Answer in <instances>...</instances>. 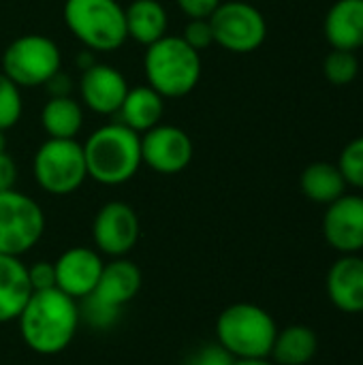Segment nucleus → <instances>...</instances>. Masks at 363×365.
<instances>
[{"label": "nucleus", "instance_id": "obj_1", "mask_svg": "<svg viewBox=\"0 0 363 365\" xmlns=\"http://www.w3.org/2000/svg\"><path fill=\"white\" fill-rule=\"evenodd\" d=\"M24 344L36 355H58L75 338L79 327V304L60 289L36 291L17 317Z\"/></svg>", "mask_w": 363, "mask_h": 365}, {"label": "nucleus", "instance_id": "obj_2", "mask_svg": "<svg viewBox=\"0 0 363 365\" xmlns=\"http://www.w3.org/2000/svg\"><path fill=\"white\" fill-rule=\"evenodd\" d=\"M83 145L88 178L103 186H120L135 178L141 163V135L111 122L96 128Z\"/></svg>", "mask_w": 363, "mask_h": 365}, {"label": "nucleus", "instance_id": "obj_3", "mask_svg": "<svg viewBox=\"0 0 363 365\" xmlns=\"http://www.w3.org/2000/svg\"><path fill=\"white\" fill-rule=\"evenodd\" d=\"M143 71L148 86L163 98H182L190 94L201 79V53L180 34H165L145 47Z\"/></svg>", "mask_w": 363, "mask_h": 365}, {"label": "nucleus", "instance_id": "obj_4", "mask_svg": "<svg viewBox=\"0 0 363 365\" xmlns=\"http://www.w3.org/2000/svg\"><path fill=\"white\" fill-rule=\"evenodd\" d=\"M276 334L274 317L248 302L231 304L216 319V342L235 359L270 357Z\"/></svg>", "mask_w": 363, "mask_h": 365}, {"label": "nucleus", "instance_id": "obj_5", "mask_svg": "<svg viewBox=\"0 0 363 365\" xmlns=\"http://www.w3.org/2000/svg\"><path fill=\"white\" fill-rule=\"evenodd\" d=\"M62 17L75 38L92 51H116L128 38L124 6L118 0H66Z\"/></svg>", "mask_w": 363, "mask_h": 365}, {"label": "nucleus", "instance_id": "obj_6", "mask_svg": "<svg viewBox=\"0 0 363 365\" xmlns=\"http://www.w3.org/2000/svg\"><path fill=\"white\" fill-rule=\"evenodd\" d=\"M32 173L47 195L64 197L79 190L88 178L83 145L77 139L43 141L34 154Z\"/></svg>", "mask_w": 363, "mask_h": 365}, {"label": "nucleus", "instance_id": "obj_7", "mask_svg": "<svg viewBox=\"0 0 363 365\" xmlns=\"http://www.w3.org/2000/svg\"><path fill=\"white\" fill-rule=\"evenodd\" d=\"M62 71V53L45 34H21L2 51V73L19 88L45 86Z\"/></svg>", "mask_w": 363, "mask_h": 365}, {"label": "nucleus", "instance_id": "obj_8", "mask_svg": "<svg viewBox=\"0 0 363 365\" xmlns=\"http://www.w3.org/2000/svg\"><path fill=\"white\" fill-rule=\"evenodd\" d=\"M45 233L41 205L15 188L0 192V255L21 257L30 252Z\"/></svg>", "mask_w": 363, "mask_h": 365}, {"label": "nucleus", "instance_id": "obj_9", "mask_svg": "<svg viewBox=\"0 0 363 365\" xmlns=\"http://www.w3.org/2000/svg\"><path fill=\"white\" fill-rule=\"evenodd\" d=\"M214 43L231 53H250L267 38V21L263 13L248 0L220 2L210 15Z\"/></svg>", "mask_w": 363, "mask_h": 365}, {"label": "nucleus", "instance_id": "obj_10", "mask_svg": "<svg viewBox=\"0 0 363 365\" xmlns=\"http://www.w3.org/2000/svg\"><path fill=\"white\" fill-rule=\"evenodd\" d=\"M141 222L137 212L124 201L105 203L92 222V240L101 255L118 259L126 257L139 242Z\"/></svg>", "mask_w": 363, "mask_h": 365}, {"label": "nucleus", "instance_id": "obj_11", "mask_svg": "<svg viewBox=\"0 0 363 365\" xmlns=\"http://www.w3.org/2000/svg\"><path fill=\"white\" fill-rule=\"evenodd\" d=\"M195 154L190 135L173 124H156L141 135V163L160 175L182 173Z\"/></svg>", "mask_w": 363, "mask_h": 365}, {"label": "nucleus", "instance_id": "obj_12", "mask_svg": "<svg viewBox=\"0 0 363 365\" xmlns=\"http://www.w3.org/2000/svg\"><path fill=\"white\" fill-rule=\"evenodd\" d=\"M103 267L105 261L98 250L73 246L53 261L56 289L73 299H83L96 289Z\"/></svg>", "mask_w": 363, "mask_h": 365}, {"label": "nucleus", "instance_id": "obj_13", "mask_svg": "<svg viewBox=\"0 0 363 365\" xmlns=\"http://www.w3.org/2000/svg\"><path fill=\"white\" fill-rule=\"evenodd\" d=\"M323 235L327 244L342 255L363 250V197L342 195L327 205L323 218Z\"/></svg>", "mask_w": 363, "mask_h": 365}, {"label": "nucleus", "instance_id": "obj_14", "mask_svg": "<svg viewBox=\"0 0 363 365\" xmlns=\"http://www.w3.org/2000/svg\"><path fill=\"white\" fill-rule=\"evenodd\" d=\"M128 92L126 77L111 64L94 62L83 68L79 79L81 105L98 115H116Z\"/></svg>", "mask_w": 363, "mask_h": 365}, {"label": "nucleus", "instance_id": "obj_15", "mask_svg": "<svg viewBox=\"0 0 363 365\" xmlns=\"http://www.w3.org/2000/svg\"><path fill=\"white\" fill-rule=\"evenodd\" d=\"M327 297L347 314L363 312V259L357 255H342L327 272Z\"/></svg>", "mask_w": 363, "mask_h": 365}, {"label": "nucleus", "instance_id": "obj_16", "mask_svg": "<svg viewBox=\"0 0 363 365\" xmlns=\"http://www.w3.org/2000/svg\"><path fill=\"white\" fill-rule=\"evenodd\" d=\"M141 282H143V276H141L139 265H135L126 257H118L105 263L98 284L90 295H94L96 299H101L103 304L116 310H122L126 304H131L137 297Z\"/></svg>", "mask_w": 363, "mask_h": 365}, {"label": "nucleus", "instance_id": "obj_17", "mask_svg": "<svg viewBox=\"0 0 363 365\" xmlns=\"http://www.w3.org/2000/svg\"><path fill=\"white\" fill-rule=\"evenodd\" d=\"M30 295L28 265L19 257L0 255V323L17 321Z\"/></svg>", "mask_w": 363, "mask_h": 365}, {"label": "nucleus", "instance_id": "obj_18", "mask_svg": "<svg viewBox=\"0 0 363 365\" xmlns=\"http://www.w3.org/2000/svg\"><path fill=\"white\" fill-rule=\"evenodd\" d=\"M325 36L334 49L363 47V0H338L325 15Z\"/></svg>", "mask_w": 363, "mask_h": 365}, {"label": "nucleus", "instance_id": "obj_19", "mask_svg": "<svg viewBox=\"0 0 363 365\" xmlns=\"http://www.w3.org/2000/svg\"><path fill=\"white\" fill-rule=\"evenodd\" d=\"M163 113H165V98L145 83V86L128 88L124 103L116 115L120 118L118 122H122L131 130L143 135L145 130L160 124Z\"/></svg>", "mask_w": 363, "mask_h": 365}, {"label": "nucleus", "instance_id": "obj_20", "mask_svg": "<svg viewBox=\"0 0 363 365\" xmlns=\"http://www.w3.org/2000/svg\"><path fill=\"white\" fill-rule=\"evenodd\" d=\"M126 36L141 45H152L167 34L169 15L158 0H133L124 9Z\"/></svg>", "mask_w": 363, "mask_h": 365}, {"label": "nucleus", "instance_id": "obj_21", "mask_svg": "<svg viewBox=\"0 0 363 365\" xmlns=\"http://www.w3.org/2000/svg\"><path fill=\"white\" fill-rule=\"evenodd\" d=\"M41 124L49 139H75L83 126V107L73 96H49L41 111Z\"/></svg>", "mask_w": 363, "mask_h": 365}, {"label": "nucleus", "instance_id": "obj_22", "mask_svg": "<svg viewBox=\"0 0 363 365\" xmlns=\"http://www.w3.org/2000/svg\"><path fill=\"white\" fill-rule=\"evenodd\" d=\"M319 351L317 334L306 325H291L276 334L270 357L278 365H306Z\"/></svg>", "mask_w": 363, "mask_h": 365}, {"label": "nucleus", "instance_id": "obj_23", "mask_svg": "<svg viewBox=\"0 0 363 365\" xmlns=\"http://www.w3.org/2000/svg\"><path fill=\"white\" fill-rule=\"evenodd\" d=\"M300 186H302V192L310 201L329 205L344 195L349 184H347L342 171L338 169V165L312 163L304 169V173L300 178Z\"/></svg>", "mask_w": 363, "mask_h": 365}, {"label": "nucleus", "instance_id": "obj_24", "mask_svg": "<svg viewBox=\"0 0 363 365\" xmlns=\"http://www.w3.org/2000/svg\"><path fill=\"white\" fill-rule=\"evenodd\" d=\"M323 73L327 77L329 83L334 86H347L351 83L357 73H359V60L355 56V51H347V49H334L323 64Z\"/></svg>", "mask_w": 363, "mask_h": 365}, {"label": "nucleus", "instance_id": "obj_25", "mask_svg": "<svg viewBox=\"0 0 363 365\" xmlns=\"http://www.w3.org/2000/svg\"><path fill=\"white\" fill-rule=\"evenodd\" d=\"M21 88L15 86L2 71H0V130L13 128L24 111V101H21Z\"/></svg>", "mask_w": 363, "mask_h": 365}, {"label": "nucleus", "instance_id": "obj_26", "mask_svg": "<svg viewBox=\"0 0 363 365\" xmlns=\"http://www.w3.org/2000/svg\"><path fill=\"white\" fill-rule=\"evenodd\" d=\"M120 312L122 310H116V308L103 304L94 295L83 297L79 304V321H83L86 325H90L92 329H98V331L111 329L120 321Z\"/></svg>", "mask_w": 363, "mask_h": 365}, {"label": "nucleus", "instance_id": "obj_27", "mask_svg": "<svg viewBox=\"0 0 363 365\" xmlns=\"http://www.w3.org/2000/svg\"><path fill=\"white\" fill-rule=\"evenodd\" d=\"M338 169L342 171L347 184L363 188V137L353 139L340 154Z\"/></svg>", "mask_w": 363, "mask_h": 365}, {"label": "nucleus", "instance_id": "obj_28", "mask_svg": "<svg viewBox=\"0 0 363 365\" xmlns=\"http://www.w3.org/2000/svg\"><path fill=\"white\" fill-rule=\"evenodd\" d=\"M193 49H197L199 53L203 49H208L210 45H214V32L210 26V17H197V19H188L182 34H180Z\"/></svg>", "mask_w": 363, "mask_h": 365}, {"label": "nucleus", "instance_id": "obj_29", "mask_svg": "<svg viewBox=\"0 0 363 365\" xmlns=\"http://www.w3.org/2000/svg\"><path fill=\"white\" fill-rule=\"evenodd\" d=\"M28 280H30L32 293L56 289V269H53V263L51 261H36V263L28 265Z\"/></svg>", "mask_w": 363, "mask_h": 365}, {"label": "nucleus", "instance_id": "obj_30", "mask_svg": "<svg viewBox=\"0 0 363 365\" xmlns=\"http://www.w3.org/2000/svg\"><path fill=\"white\" fill-rule=\"evenodd\" d=\"M233 355L229 351H225L218 342L216 344H208L203 349H199L193 357L188 365H231L233 364Z\"/></svg>", "mask_w": 363, "mask_h": 365}, {"label": "nucleus", "instance_id": "obj_31", "mask_svg": "<svg viewBox=\"0 0 363 365\" xmlns=\"http://www.w3.org/2000/svg\"><path fill=\"white\" fill-rule=\"evenodd\" d=\"M223 0H175V4L180 6V11L188 17V19H197V17H210L218 4Z\"/></svg>", "mask_w": 363, "mask_h": 365}, {"label": "nucleus", "instance_id": "obj_32", "mask_svg": "<svg viewBox=\"0 0 363 365\" xmlns=\"http://www.w3.org/2000/svg\"><path fill=\"white\" fill-rule=\"evenodd\" d=\"M15 180H17V167H15V160L2 152L0 154V192L4 190H11L15 186Z\"/></svg>", "mask_w": 363, "mask_h": 365}, {"label": "nucleus", "instance_id": "obj_33", "mask_svg": "<svg viewBox=\"0 0 363 365\" xmlns=\"http://www.w3.org/2000/svg\"><path fill=\"white\" fill-rule=\"evenodd\" d=\"M45 90L49 92V96H71V79L58 71L47 83H45Z\"/></svg>", "mask_w": 363, "mask_h": 365}, {"label": "nucleus", "instance_id": "obj_34", "mask_svg": "<svg viewBox=\"0 0 363 365\" xmlns=\"http://www.w3.org/2000/svg\"><path fill=\"white\" fill-rule=\"evenodd\" d=\"M231 365H274L267 357H257V359H233Z\"/></svg>", "mask_w": 363, "mask_h": 365}, {"label": "nucleus", "instance_id": "obj_35", "mask_svg": "<svg viewBox=\"0 0 363 365\" xmlns=\"http://www.w3.org/2000/svg\"><path fill=\"white\" fill-rule=\"evenodd\" d=\"M6 152V137H4V130H0V154Z\"/></svg>", "mask_w": 363, "mask_h": 365}, {"label": "nucleus", "instance_id": "obj_36", "mask_svg": "<svg viewBox=\"0 0 363 365\" xmlns=\"http://www.w3.org/2000/svg\"><path fill=\"white\" fill-rule=\"evenodd\" d=\"M248 2H255V0H248Z\"/></svg>", "mask_w": 363, "mask_h": 365}]
</instances>
